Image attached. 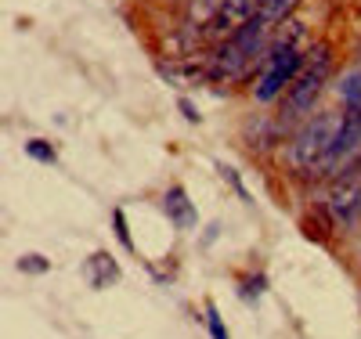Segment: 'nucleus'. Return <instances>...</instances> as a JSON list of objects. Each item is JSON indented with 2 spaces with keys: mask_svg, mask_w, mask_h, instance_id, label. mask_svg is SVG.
Instances as JSON below:
<instances>
[{
  "mask_svg": "<svg viewBox=\"0 0 361 339\" xmlns=\"http://www.w3.org/2000/svg\"><path fill=\"white\" fill-rule=\"evenodd\" d=\"M343 130V105L322 109L282 141V166L296 180H325Z\"/></svg>",
  "mask_w": 361,
  "mask_h": 339,
  "instance_id": "f257e3e1",
  "label": "nucleus"
},
{
  "mask_svg": "<svg viewBox=\"0 0 361 339\" xmlns=\"http://www.w3.org/2000/svg\"><path fill=\"white\" fill-rule=\"evenodd\" d=\"M333 69H336V47L329 44V40H314L311 47H307V58H304V69L296 73V80L289 83V90L279 98V112H275V119H279V127L286 130V134H293L304 119H311L314 116V105H318V98L325 94V87H329V80H333Z\"/></svg>",
  "mask_w": 361,
  "mask_h": 339,
  "instance_id": "f03ea898",
  "label": "nucleus"
},
{
  "mask_svg": "<svg viewBox=\"0 0 361 339\" xmlns=\"http://www.w3.org/2000/svg\"><path fill=\"white\" fill-rule=\"evenodd\" d=\"M307 47H311V37H307V25L300 18H289L275 40H271V51H267V61L260 76L253 80L250 87V98L257 105H279V98L289 90V83L296 80V73L304 69V58H307Z\"/></svg>",
  "mask_w": 361,
  "mask_h": 339,
  "instance_id": "7ed1b4c3",
  "label": "nucleus"
},
{
  "mask_svg": "<svg viewBox=\"0 0 361 339\" xmlns=\"http://www.w3.org/2000/svg\"><path fill=\"white\" fill-rule=\"evenodd\" d=\"M357 209H361V156L350 159L333 180H325V213L340 228L357 224Z\"/></svg>",
  "mask_w": 361,
  "mask_h": 339,
  "instance_id": "20e7f679",
  "label": "nucleus"
},
{
  "mask_svg": "<svg viewBox=\"0 0 361 339\" xmlns=\"http://www.w3.org/2000/svg\"><path fill=\"white\" fill-rule=\"evenodd\" d=\"M260 8H264V0H224V8H221L217 22L209 25L206 40H209V44H221V40L235 37L238 29L250 25V22L260 15Z\"/></svg>",
  "mask_w": 361,
  "mask_h": 339,
  "instance_id": "39448f33",
  "label": "nucleus"
},
{
  "mask_svg": "<svg viewBox=\"0 0 361 339\" xmlns=\"http://www.w3.org/2000/svg\"><path fill=\"white\" fill-rule=\"evenodd\" d=\"M83 278H87V285H94V289L116 285V282H119V264H116V257H109L105 249L90 253V257L83 260Z\"/></svg>",
  "mask_w": 361,
  "mask_h": 339,
  "instance_id": "423d86ee",
  "label": "nucleus"
},
{
  "mask_svg": "<svg viewBox=\"0 0 361 339\" xmlns=\"http://www.w3.org/2000/svg\"><path fill=\"white\" fill-rule=\"evenodd\" d=\"M221 8H224V0H185V8H180V22L192 25V29H199V33L206 37L209 25L217 22ZM206 44H209V40H206Z\"/></svg>",
  "mask_w": 361,
  "mask_h": 339,
  "instance_id": "0eeeda50",
  "label": "nucleus"
},
{
  "mask_svg": "<svg viewBox=\"0 0 361 339\" xmlns=\"http://www.w3.org/2000/svg\"><path fill=\"white\" fill-rule=\"evenodd\" d=\"M163 206H166V217H170L177 228L192 231V228L199 224V213H195V206H192V199H188L185 188H170L166 199H163Z\"/></svg>",
  "mask_w": 361,
  "mask_h": 339,
  "instance_id": "6e6552de",
  "label": "nucleus"
},
{
  "mask_svg": "<svg viewBox=\"0 0 361 339\" xmlns=\"http://www.w3.org/2000/svg\"><path fill=\"white\" fill-rule=\"evenodd\" d=\"M300 4H304V0H264V8H260L257 18H260L267 29H275V33H279V29L293 18V11H296Z\"/></svg>",
  "mask_w": 361,
  "mask_h": 339,
  "instance_id": "1a4fd4ad",
  "label": "nucleus"
},
{
  "mask_svg": "<svg viewBox=\"0 0 361 339\" xmlns=\"http://www.w3.org/2000/svg\"><path fill=\"white\" fill-rule=\"evenodd\" d=\"M333 94H336L340 105H354V109H361V66L350 69V73H343V76L333 83Z\"/></svg>",
  "mask_w": 361,
  "mask_h": 339,
  "instance_id": "9d476101",
  "label": "nucleus"
},
{
  "mask_svg": "<svg viewBox=\"0 0 361 339\" xmlns=\"http://www.w3.org/2000/svg\"><path fill=\"white\" fill-rule=\"evenodd\" d=\"M264 289H267V274H250V278L238 282V296H246V300H257Z\"/></svg>",
  "mask_w": 361,
  "mask_h": 339,
  "instance_id": "9b49d317",
  "label": "nucleus"
},
{
  "mask_svg": "<svg viewBox=\"0 0 361 339\" xmlns=\"http://www.w3.org/2000/svg\"><path fill=\"white\" fill-rule=\"evenodd\" d=\"M25 156H29V159H40V163H54V148H51L47 141L33 137V141H25Z\"/></svg>",
  "mask_w": 361,
  "mask_h": 339,
  "instance_id": "f8f14e48",
  "label": "nucleus"
},
{
  "mask_svg": "<svg viewBox=\"0 0 361 339\" xmlns=\"http://www.w3.org/2000/svg\"><path fill=\"white\" fill-rule=\"evenodd\" d=\"M206 328H209V335L214 339H228V328H224V321H221V311L214 303L206 307Z\"/></svg>",
  "mask_w": 361,
  "mask_h": 339,
  "instance_id": "ddd939ff",
  "label": "nucleus"
},
{
  "mask_svg": "<svg viewBox=\"0 0 361 339\" xmlns=\"http://www.w3.org/2000/svg\"><path fill=\"white\" fill-rule=\"evenodd\" d=\"M47 267H51L47 257H37V253H29V257L18 260V271H22V274H44Z\"/></svg>",
  "mask_w": 361,
  "mask_h": 339,
  "instance_id": "4468645a",
  "label": "nucleus"
},
{
  "mask_svg": "<svg viewBox=\"0 0 361 339\" xmlns=\"http://www.w3.org/2000/svg\"><path fill=\"white\" fill-rule=\"evenodd\" d=\"M112 221H116V238H119V242H123L127 249L134 253V242H130V231H127V217H123V209H116V213H112Z\"/></svg>",
  "mask_w": 361,
  "mask_h": 339,
  "instance_id": "2eb2a0df",
  "label": "nucleus"
},
{
  "mask_svg": "<svg viewBox=\"0 0 361 339\" xmlns=\"http://www.w3.org/2000/svg\"><path fill=\"white\" fill-rule=\"evenodd\" d=\"M180 112H185V116H188L192 123H199V112L192 109V101H180Z\"/></svg>",
  "mask_w": 361,
  "mask_h": 339,
  "instance_id": "dca6fc26",
  "label": "nucleus"
},
{
  "mask_svg": "<svg viewBox=\"0 0 361 339\" xmlns=\"http://www.w3.org/2000/svg\"><path fill=\"white\" fill-rule=\"evenodd\" d=\"M357 54H361V51H357Z\"/></svg>",
  "mask_w": 361,
  "mask_h": 339,
  "instance_id": "f3484780",
  "label": "nucleus"
}]
</instances>
